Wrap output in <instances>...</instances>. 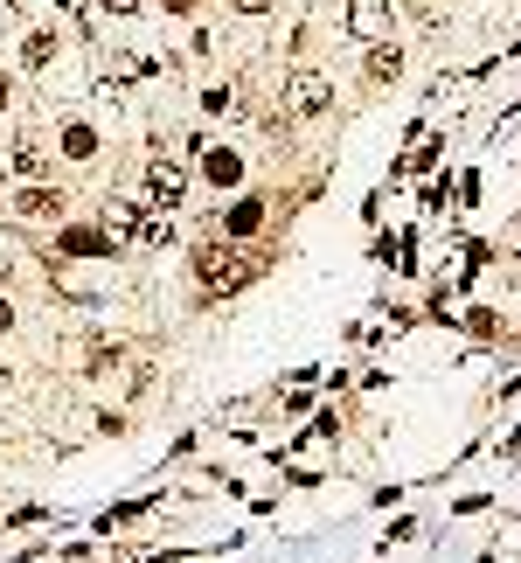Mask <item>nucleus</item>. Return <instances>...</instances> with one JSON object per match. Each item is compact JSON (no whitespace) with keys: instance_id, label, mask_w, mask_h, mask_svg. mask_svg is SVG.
Masks as SVG:
<instances>
[{"instance_id":"nucleus-1","label":"nucleus","mask_w":521,"mask_h":563,"mask_svg":"<svg viewBox=\"0 0 521 563\" xmlns=\"http://www.w3.org/2000/svg\"><path fill=\"white\" fill-rule=\"evenodd\" d=\"M264 251H237L230 237H209V244H195V272L209 292H244L251 279H264Z\"/></svg>"},{"instance_id":"nucleus-2","label":"nucleus","mask_w":521,"mask_h":563,"mask_svg":"<svg viewBox=\"0 0 521 563\" xmlns=\"http://www.w3.org/2000/svg\"><path fill=\"white\" fill-rule=\"evenodd\" d=\"M327 112H334V77L313 70V63H299L285 77V119H327Z\"/></svg>"},{"instance_id":"nucleus-3","label":"nucleus","mask_w":521,"mask_h":563,"mask_svg":"<svg viewBox=\"0 0 521 563\" xmlns=\"http://www.w3.org/2000/svg\"><path fill=\"white\" fill-rule=\"evenodd\" d=\"M56 251L63 258H119V237L105 223H70V230H56Z\"/></svg>"},{"instance_id":"nucleus-4","label":"nucleus","mask_w":521,"mask_h":563,"mask_svg":"<svg viewBox=\"0 0 521 563\" xmlns=\"http://www.w3.org/2000/svg\"><path fill=\"white\" fill-rule=\"evenodd\" d=\"M341 28H348L355 42H383V35L396 28V7L390 0H355V7L341 14Z\"/></svg>"},{"instance_id":"nucleus-5","label":"nucleus","mask_w":521,"mask_h":563,"mask_svg":"<svg viewBox=\"0 0 521 563\" xmlns=\"http://www.w3.org/2000/svg\"><path fill=\"white\" fill-rule=\"evenodd\" d=\"M146 195L174 209V202L188 195V167H181V160H167V153H153V167H146Z\"/></svg>"},{"instance_id":"nucleus-6","label":"nucleus","mask_w":521,"mask_h":563,"mask_svg":"<svg viewBox=\"0 0 521 563\" xmlns=\"http://www.w3.org/2000/svg\"><path fill=\"white\" fill-rule=\"evenodd\" d=\"M202 181L209 188H244V153L237 146H209L202 153Z\"/></svg>"},{"instance_id":"nucleus-7","label":"nucleus","mask_w":521,"mask_h":563,"mask_svg":"<svg viewBox=\"0 0 521 563\" xmlns=\"http://www.w3.org/2000/svg\"><path fill=\"white\" fill-rule=\"evenodd\" d=\"M258 223H264V202H237V209H230L216 230H223L230 244H244V237H258Z\"/></svg>"},{"instance_id":"nucleus-8","label":"nucleus","mask_w":521,"mask_h":563,"mask_svg":"<svg viewBox=\"0 0 521 563\" xmlns=\"http://www.w3.org/2000/svg\"><path fill=\"white\" fill-rule=\"evenodd\" d=\"M7 167H14V174H28V181H42V174H49V153H42V140H35V133H21Z\"/></svg>"},{"instance_id":"nucleus-9","label":"nucleus","mask_w":521,"mask_h":563,"mask_svg":"<svg viewBox=\"0 0 521 563\" xmlns=\"http://www.w3.org/2000/svg\"><path fill=\"white\" fill-rule=\"evenodd\" d=\"M396 77H403V49H396V42H376V49H369V84H396Z\"/></svg>"},{"instance_id":"nucleus-10","label":"nucleus","mask_w":521,"mask_h":563,"mask_svg":"<svg viewBox=\"0 0 521 563\" xmlns=\"http://www.w3.org/2000/svg\"><path fill=\"white\" fill-rule=\"evenodd\" d=\"M21 63H28V70H49V63H56V28H35V35L21 42Z\"/></svg>"},{"instance_id":"nucleus-11","label":"nucleus","mask_w":521,"mask_h":563,"mask_svg":"<svg viewBox=\"0 0 521 563\" xmlns=\"http://www.w3.org/2000/svg\"><path fill=\"white\" fill-rule=\"evenodd\" d=\"M63 153H70V160H91V153H98V133H91L84 119H70V126H63Z\"/></svg>"},{"instance_id":"nucleus-12","label":"nucleus","mask_w":521,"mask_h":563,"mask_svg":"<svg viewBox=\"0 0 521 563\" xmlns=\"http://www.w3.org/2000/svg\"><path fill=\"white\" fill-rule=\"evenodd\" d=\"M14 209H21V216H63V195H56V188H28Z\"/></svg>"},{"instance_id":"nucleus-13","label":"nucleus","mask_w":521,"mask_h":563,"mask_svg":"<svg viewBox=\"0 0 521 563\" xmlns=\"http://www.w3.org/2000/svg\"><path fill=\"white\" fill-rule=\"evenodd\" d=\"M132 237H139L146 251H160V244H174V230H167L160 216H139V230H132Z\"/></svg>"},{"instance_id":"nucleus-14","label":"nucleus","mask_w":521,"mask_h":563,"mask_svg":"<svg viewBox=\"0 0 521 563\" xmlns=\"http://www.w3.org/2000/svg\"><path fill=\"white\" fill-rule=\"evenodd\" d=\"M223 7H237V14H271L278 0H223Z\"/></svg>"},{"instance_id":"nucleus-15","label":"nucleus","mask_w":521,"mask_h":563,"mask_svg":"<svg viewBox=\"0 0 521 563\" xmlns=\"http://www.w3.org/2000/svg\"><path fill=\"white\" fill-rule=\"evenodd\" d=\"M105 14H139V0H98Z\"/></svg>"},{"instance_id":"nucleus-16","label":"nucleus","mask_w":521,"mask_h":563,"mask_svg":"<svg viewBox=\"0 0 521 563\" xmlns=\"http://www.w3.org/2000/svg\"><path fill=\"white\" fill-rule=\"evenodd\" d=\"M167 14H174V21H188V14H195V0H167Z\"/></svg>"},{"instance_id":"nucleus-17","label":"nucleus","mask_w":521,"mask_h":563,"mask_svg":"<svg viewBox=\"0 0 521 563\" xmlns=\"http://www.w3.org/2000/svg\"><path fill=\"white\" fill-rule=\"evenodd\" d=\"M7 327H14V306H7V299H0V334H7Z\"/></svg>"},{"instance_id":"nucleus-18","label":"nucleus","mask_w":521,"mask_h":563,"mask_svg":"<svg viewBox=\"0 0 521 563\" xmlns=\"http://www.w3.org/2000/svg\"><path fill=\"white\" fill-rule=\"evenodd\" d=\"M7 98H14V84H7V70H0V112H7Z\"/></svg>"},{"instance_id":"nucleus-19","label":"nucleus","mask_w":521,"mask_h":563,"mask_svg":"<svg viewBox=\"0 0 521 563\" xmlns=\"http://www.w3.org/2000/svg\"><path fill=\"white\" fill-rule=\"evenodd\" d=\"M0 181H7V160H0Z\"/></svg>"}]
</instances>
